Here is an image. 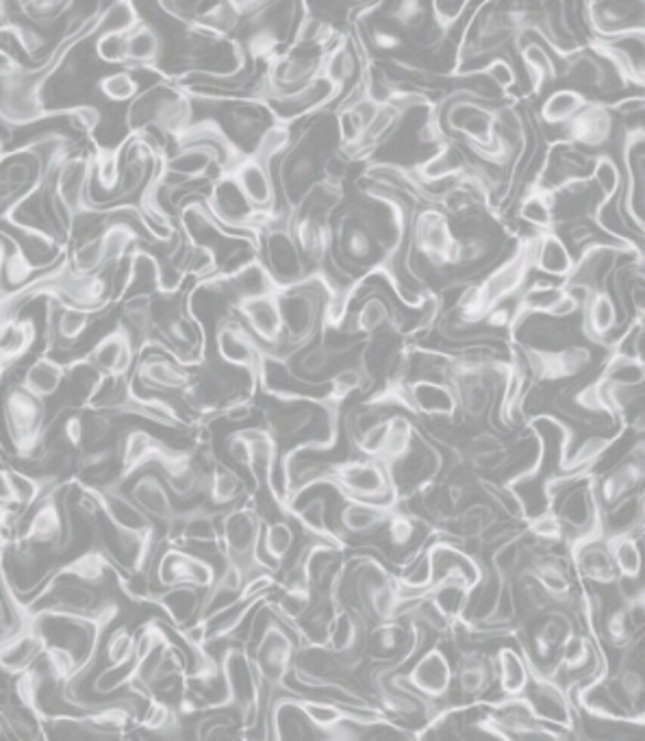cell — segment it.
Wrapping results in <instances>:
<instances>
[{
	"label": "cell",
	"instance_id": "46",
	"mask_svg": "<svg viewBox=\"0 0 645 741\" xmlns=\"http://www.w3.org/2000/svg\"><path fill=\"white\" fill-rule=\"evenodd\" d=\"M103 655L109 666H122L136 659V635L127 626H118L103 640Z\"/></svg>",
	"mask_w": 645,
	"mask_h": 741
},
{
	"label": "cell",
	"instance_id": "40",
	"mask_svg": "<svg viewBox=\"0 0 645 741\" xmlns=\"http://www.w3.org/2000/svg\"><path fill=\"white\" fill-rule=\"evenodd\" d=\"M138 22H142V15L138 7L129 0H118L111 4H103L96 22V37L98 35H125L129 33ZM94 37V40H96Z\"/></svg>",
	"mask_w": 645,
	"mask_h": 741
},
{
	"label": "cell",
	"instance_id": "21",
	"mask_svg": "<svg viewBox=\"0 0 645 741\" xmlns=\"http://www.w3.org/2000/svg\"><path fill=\"white\" fill-rule=\"evenodd\" d=\"M402 394H405L407 411L413 418H429V420H456L459 418L456 396L450 385L413 380V383H402Z\"/></svg>",
	"mask_w": 645,
	"mask_h": 741
},
{
	"label": "cell",
	"instance_id": "33",
	"mask_svg": "<svg viewBox=\"0 0 645 741\" xmlns=\"http://www.w3.org/2000/svg\"><path fill=\"white\" fill-rule=\"evenodd\" d=\"M122 150H125V140L116 147H100V144L94 142V150H92V190L109 196V201L105 205H109L114 201V196L118 192V185H120ZM105 205H100V207H105Z\"/></svg>",
	"mask_w": 645,
	"mask_h": 741
},
{
	"label": "cell",
	"instance_id": "6",
	"mask_svg": "<svg viewBox=\"0 0 645 741\" xmlns=\"http://www.w3.org/2000/svg\"><path fill=\"white\" fill-rule=\"evenodd\" d=\"M342 498L363 501L380 507H396V494L389 483L387 468L376 459H344L335 461L324 479Z\"/></svg>",
	"mask_w": 645,
	"mask_h": 741
},
{
	"label": "cell",
	"instance_id": "45",
	"mask_svg": "<svg viewBox=\"0 0 645 741\" xmlns=\"http://www.w3.org/2000/svg\"><path fill=\"white\" fill-rule=\"evenodd\" d=\"M96 87H98V94L114 105H129L142 92L140 80L136 78V73L127 71V68H120L116 73L100 76Z\"/></svg>",
	"mask_w": 645,
	"mask_h": 741
},
{
	"label": "cell",
	"instance_id": "12",
	"mask_svg": "<svg viewBox=\"0 0 645 741\" xmlns=\"http://www.w3.org/2000/svg\"><path fill=\"white\" fill-rule=\"evenodd\" d=\"M217 579V570L212 561L181 546H168L157 563V583L165 590L190 586L209 592Z\"/></svg>",
	"mask_w": 645,
	"mask_h": 741
},
{
	"label": "cell",
	"instance_id": "35",
	"mask_svg": "<svg viewBox=\"0 0 645 741\" xmlns=\"http://www.w3.org/2000/svg\"><path fill=\"white\" fill-rule=\"evenodd\" d=\"M293 548H295V530L289 519H275L264 524L259 557L272 572L281 570V566L291 557Z\"/></svg>",
	"mask_w": 645,
	"mask_h": 741
},
{
	"label": "cell",
	"instance_id": "3",
	"mask_svg": "<svg viewBox=\"0 0 645 741\" xmlns=\"http://www.w3.org/2000/svg\"><path fill=\"white\" fill-rule=\"evenodd\" d=\"M66 152H71V140L60 133H46L0 152V210L44 183Z\"/></svg>",
	"mask_w": 645,
	"mask_h": 741
},
{
	"label": "cell",
	"instance_id": "37",
	"mask_svg": "<svg viewBox=\"0 0 645 741\" xmlns=\"http://www.w3.org/2000/svg\"><path fill=\"white\" fill-rule=\"evenodd\" d=\"M589 181L598 192L600 205H609V203L617 201L620 194H622V187H624L622 163L609 152L593 154V165H591Z\"/></svg>",
	"mask_w": 645,
	"mask_h": 741
},
{
	"label": "cell",
	"instance_id": "51",
	"mask_svg": "<svg viewBox=\"0 0 645 741\" xmlns=\"http://www.w3.org/2000/svg\"><path fill=\"white\" fill-rule=\"evenodd\" d=\"M26 71V66L4 46H0V80H9L22 75Z\"/></svg>",
	"mask_w": 645,
	"mask_h": 741
},
{
	"label": "cell",
	"instance_id": "7",
	"mask_svg": "<svg viewBox=\"0 0 645 741\" xmlns=\"http://www.w3.org/2000/svg\"><path fill=\"white\" fill-rule=\"evenodd\" d=\"M293 635L295 631L286 626L279 618H270L250 653L261 689L270 694H275L277 689L289 691L287 678L291 676L293 657L300 644V640Z\"/></svg>",
	"mask_w": 645,
	"mask_h": 741
},
{
	"label": "cell",
	"instance_id": "44",
	"mask_svg": "<svg viewBox=\"0 0 645 741\" xmlns=\"http://www.w3.org/2000/svg\"><path fill=\"white\" fill-rule=\"evenodd\" d=\"M114 433H116V418H111L107 414H96V411H80V448H78V452L114 444Z\"/></svg>",
	"mask_w": 645,
	"mask_h": 741
},
{
	"label": "cell",
	"instance_id": "24",
	"mask_svg": "<svg viewBox=\"0 0 645 741\" xmlns=\"http://www.w3.org/2000/svg\"><path fill=\"white\" fill-rule=\"evenodd\" d=\"M122 279L125 281L114 297L116 304L122 302L125 298L161 292V259L142 244L136 246L127 257V268H125Z\"/></svg>",
	"mask_w": 645,
	"mask_h": 741
},
{
	"label": "cell",
	"instance_id": "52",
	"mask_svg": "<svg viewBox=\"0 0 645 741\" xmlns=\"http://www.w3.org/2000/svg\"><path fill=\"white\" fill-rule=\"evenodd\" d=\"M2 600H4V595L0 593V635L4 633V629H2V624H4V602Z\"/></svg>",
	"mask_w": 645,
	"mask_h": 741
},
{
	"label": "cell",
	"instance_id": "26",
	"mask_svg": "<svg viewBox=\"0 0 645 741\" xmlns=\"http://www.w3.org/2000/svg\"><path fill=\"white\" fill-rule=\"evenodd\" d=\"M129 498L152 522L157 519V522H163V524H172L174 519L181 516V512L174 507V498H172L170 490L165 487L159 472L143 470L142 474H138V479L131 485Z\"/></svg>",
	"mask_w": 645,
	"mask_h": 741
},
{
	"label": "cell",
	"instance_id": "43",
	"mask_svg": "<svg viewBox=\"0 0 645 741\" xmlns=\"http://www.w3.org/2000/svg\"><path fill=\"white\" fill-rule=\"evenodd\" d=\"M15 13H20V20H26L35 29L53 26L57 20H62L66 13L74 9L71 0H26L13 4Z\"/></svg>",
	"mask_w": 645,
	"mask_h": 741
},
{
	"label": "cell",
	"instance_id": "1",
	"mask_svg": "<svg viewBox=\"0 0 645 741\" xmlns=\"http://www.w3.org/2000/svg\"><path fill=\"white\" fill-rule=\"evenodd\" d=\"M76 485L83 494H87L96 503L98 514L105 516L114 533L118 535L120 546L131 555L129 568L136 574L143 572L154 552V539H157L154 522L129 498V494H125L114 483L89 485L78 481Z\"/></svg>",
	"mask_w": 645,
	"mask_h": 741
},
{
	"label": "cell",
	"instance_id": "36",
	"mask_svg": "<svg viewBox=\"0 0 645 741\" xmlns=\"http://www.w3.org/2000/svg\"><path fill=\"white\" fill-rule=\"evenodd\" d=\"M246 496V481L237 470L215 459L207 479V498L214 507H235Z\"/></svg>",
	"mask_w": 645,
	"mask_h": 741
},
{
	"label": "cell",
	"instance_id": "13",
	"mask_svg": "<svg viewBox=\"0 0 645 741\" xmlns=\"http://www.w3.org/2000/svg\"><path fill=\"white\" fill-rule=\"evenodd\" d=\"M233 313L241 320V324L250 331V335L264 346L268 355H279L286 342L279 294L235 302Z\"/></svg>",
	"mask_w": 645,
	"mask_h": 741
},
{
	"label": "cell",
	"instance_id": "20",
	"mask_svg": "<svg viewBox=\"0 0 645 741\" xmlns=\"http://www.w3.org/2000/svg\"><path fill=\"white\" fill-rule=\"evenodd\" d=\"M568 559L580 581L604 588V586H615L620 579L604 535L576 539L570 544Z\"/></svg>",
	"mask_w": 645,
	"mask_h": 741
},
{
	"label": "cell",
	"instance_id": "17",
	"mask_svg": "<svg viewBox=\"0 0 645 741\" xmlns=\"http://www.w3.org/2000/svg\"><path fill=\"white\" fill-rule=\"evenodd\" d=\"M622 311L606 290L593 292L591 298L584 302L580 311V333L587 342L593 346H606V351L613 346L617 335L622 333L624 326Z\"/></svg>",
	"mask_w": 645,
	"mask_h": 741
},
{
	"label": "cell",
	"instance_id": "2",
	"mask_svg": "<svg viewBox=\"0 0 645 741\" xmlns=\"http://www.w3.org/2000/svg\"><path fill=\"white\" fill-rule=\"evenodd\" d=\"M129 136L154 131L176 142L194 125V100L170 78H161L142 89L125 114Z\"/></svg>",
	"mask_w": 645,
	"mask_h": 741
},
{
	"label": "cell",
	"instance_id": "9",
	"mask_svg": "<svg viewBox=\"0 0 645 741\" xmlns=\"http://www.w3.org/2000/svg\"><path fill=\"white\" fill-rule=\"evenodd\" d=\"M72 516L62 490L53 487L44 498L33 505V514L26 519V528L15 541L29 550L51 546L57 552H64L71 546Z\"/></svg>",
	"mask_w": 645,
	"mask_h": 741
},
{
	"label": "cell",
	"instance_id": "14",
	"mask_svg": "<svg viewBox=\"0 0 645 741\" xmlns=\"http://www.w3.org/2000/svg\"><path fill=\"white\" fill-rule=\"evenodd\" d=\"M252 212L275 214L279 203V190L272 174V165L255 154H246L226 172Z\"/></svg>",
	"mask_w": 645,
	"mask_h": 741
},
{
	"label": "cell",
	"instance_id": "11",
	"mask_svg": "<svg viewBox=\"0 0 645 741\" xmlns=\"http://www.w3.org/2000/svg\"><path fill=\"white\" fill-rule=\"evenodd\" d=\"M530 711L535 713V718L548 727H557V729H566L568 733L576 731V707L568 696V691L552 680L550 676L530 669V683L522 696Z\"/></svg>",
	"mask_w": 645,
	"mask_h": 741
},
{
	"label": "cell",
	"instance_id": "15",
	"mask_svg": "<svg viewBox=\"0 0 645 741\" xmlns=\"http://www.w3.org/2000/svg\"><path fill=\"white\" fill-rule=\"evenodd\" d=\"M584 24L593 40H611L631 31H644V2H587Z\"/></svg>",
	"mask_w": 645,
	"mask_h": 741
},
{
	"label": "cell",
	"instance_id": "48",
	"mask_svg": "<svg viewBox=\"0 0 645 741\" xmlns=\"http://www.w3.org/2000/svg\"><path fill=\"white\" fill-rule=\"evenodd\" d=\"M481 75L485 76V78L501 92L506 100H510L513 89L519 87V85H517V71H515L513 62H510L508 57H504V55H502V57H494V60L483 68Z\"/></svg>",
	"mask_w": 645,
	"mask_h": 741
},
{
	"label": "cell",
	"instance_id": "39",
	"mask_svg": "<svg viewBox=\"0 0 645 741\" xmlns=\"http://www.w3.org/2000/svg\"><path fill=\"white\" fill-rule=\"evenodd\" d=\"M606 546L611 550L615 570L620 579H642V539L639 535H615L606 537Z\"/></svg>",
	"mask_w": 645,
	"mask_h": 741
},
{
	"label": "cell",
	"instance_id": "49",
	"mask_svg": "<svg viewBox=\"0 0 645 741\" xmlns=\"http://www.w3.org/2000/svg\"><path fill=\"white\" fill-rule=\"evenodd\" d=\"M94 51L103 64L125 68V35H98L94 40Z\"/></svg>",
	"mask_w": 645,
	"mask_h": 741
},
{
	"label": "cell",
	"instance_id": "34",
	"mask_svg": "<svg viewBox=\"0 0 645 741\" xmlns=\"http://www.w3.org/2000/svg\"><path fill=\"white\" fill-rule=\"evenodd\" d=\"M644 492H637L613 507L602 509V533L604 537L615 535H639L644 528Z\"/></svg>",
	"mask_w": 645,
	"mask_h": 741
},
{
	"label": "cell",
	"instance_id": "53",
	"mask_svg": "<svg viewBox=\"0 0 645 741\" xmlns=\"http://www.w3.org/2000/svg\"><path fill=\"white\" fill-rule=\"evenodd\" d=\"M2 733H4V731H2V722H0V740H2Z\"/></svg>",
	"mask_w": 645,
	"mask_h": 741
},
{
	"label": "cell",
	"instance_id": "28",
	"mask_svg": "<svg viewBox=\"0 0 645 741\" xmlns=\"http://www.w3.org/2000/svg\"><path fill=\"white\" fill-rule=\"evenodd\" d=\"M396 507H380L363 501H353V498H342L340 514H337V524L342 528V535H353V537H363L372 535L391 518Z\"/></svg>",
	"mask_w": 645,
	"mask_h": 741
},
{
	"label": "cell",
	"instance_id": "27",
	"mask_svg": "<svg viewBox=\"0 0 645 741\" xmlns=\"http://www.w3.org/2000/svg\"><path fill=\"white\" fill-rule=\"evenodd\" d=\"M452 667V687H456V691L467 700H476L496 687L494 657H487L481 651H461L456 666Z\"/></svg>",
	"mask_w": 645,
	"mask_h": 741
},
{
	"label": "cell",
	"instance_id": "4",
	"mask_svg": "<svg viewBox=\"0 0 645 741\" xmlns=\"http://www.w3.org/2000/svg\"><path fill=\"white\" fill-rule=\"evenodd\" d=\"M4 433L20 459H37L46 450L53 422H49L46 400L26 391L20 380L9 385L0 400Z\"/></svg>",
	"mask_w": 645,
	"mask_h": 741
},
{
	"label": "cell",
	"instance_id": "41",
	"mask_svg": "<svg viewBox=\"0 0 645 741\" xmlns=\"http://www.w3.org/2000/svg\"><path fill=\"white\" fill-rule=\"evenodd\" d=\"M598 380H604L615 387H644V362L606 353V359L602 362L598 372Z\"/></svg>",
	"mask_w": 645,
	"mask_h": 741
},
{
	"label": "cell",
	"instance_id": "8",
	"mask_svg": "<svg viewBox=\"0 0 645 741\" xmlns=\"http://www.w3.org/2000/svg\"><path fill=\"white\" fill-rule=\"evenodd\" d=\"M217 664L226 685V709L230 707L239 711L244 729H248L250 724H255L264 707L261 683L257 678L250 653L244 646H230L224 651Z\"/></svg>",
	"mask_w": 645,
	"mask_h": 741
},
{
	"label": "cell",
	"instance_id": "29",
	"mask_svg": "<svg viewBox=\"0 0 645 741\" xmlns=\"http://www.w3.org/2000/svg\"><path fill=\"white\" fill-rule=\"evenodd\" d=\"M148 598L154 604L161 606V611L176 626V631H183V629H187V626H192L194 622L201 620L203 595H201V590H196V588L179 586V588H170L165 592L152 593Z\"/></svg>",
	"mask_w": 645,
	"mask_h": 741
},
{
	"label": "cell",
	"instance_id": "42",
	"mask_svg": "<svg viewBox=\"0 0 645 741\" xmlns=\"http://www.w3.org/2000/svg\"><path fill=\"white\" fill-rule=\"evenodd\" d=\"M427 595L430 602L437 606V611L450 622H459L465 615L467 609V598H470V590L463 588L459 581H443L434 588H430Z\"/></svg>",
	"mask_w": 645,
	"mask_h": 741
},
{
	"label": "cell",
	"instance_id": "50",
	"mask_svg": "<svg viewBox=\"0 0 645 741\" xmlns=\"http://www.w3.org/2000/svg\"><path fill=\"white\" fill-rule=\"evenodd\" d=\"M100 120H103V114H100L98 107H94V105H72L68 122L74 129H78L83 136H87L92 142H94L96 129L100 127Z\"/></svg>",
	"mask_w": 645,
	"mask_h": 741
},
{
	"label": "cell",
	"instance_id": "38",
	"mask_svg": "<svg viewBox=\"0 0 645 741\" xmlns=\"http://www.w3.org/2000/svg\"><path fill=\"white\" fill-rule=\"evenodd\" d=\"M517 216L524 224L530 226L533 233H546L555 228V212H552V192L544 187H528L522 198L517 201Z\"/></svg>",
	"mask_w": 645,
	"mask_h": 741
},
{
	"label": "cell",
	"instance_id": "19",
	"mask_svg": "<svg viewBox=\"0 0 645 741\" xmlns=\"http://www.w3.org/2000/svg\"><path fill=\"white\" fill-rule=\"evenodd\" d=\"M402 676H405V683L418 696L437 705V700L445 698L452 691L454 667H452L450 657L439 646H432L429 651H424L411 669Z\"/></svg>",
	"mask_w": 645,
	"mask_h": 741
},
{
	"label": "cell",
	"instance_id": "18",
	"mask_svg": "<svg viewBox=\"0 0 645 741\" xmlns=\"http://www.w3.org/2000/svg\"><path fill=\"white\" fill-rule=\"evenodd\" d=\"M176 448L161 442L159 438L150 436L143 429H129L118 440V461H120V474L114 485H122L136 474H140L148 465L163 463Z\"/></svg>",
	"mask_w": 645,
	"mask_h": 741
},
{
	"label": "cell",
	"instance_id": "32",
	"mask_svg": "<svg viewBox=\"0 0 645 741\" xmlns=\"http://www.w3.org/2000/svg\"><path fill=\"white\" fill-rule=\"evenodd\" d=\"M66 380V364H62L53 355H37L33 364L24 370L20 385L33 396L49 400L55 398Z\"/></svg>",
	"mask_w": 645,
	"mask_h": 741
},
{
	"label": "cell",
	"instance_id": "25",
	"mask_svg": "<svg viewBox=\"0 0 645 741\" xmlns=\"http://www.w3.org/2000/svg\"><path fill=\"white\" fill-rule=\"evenodd\" d=\"M163 35L150 22H138L129 33H125V68L131 73L146 71L168 76L159 71V62L163 57Z\"/></svg>",
	"mask_w": 645,
	"mask_h": 741
},
{
	"label": "cell",
	"instance_id": "47",
	"mask_svg": "<svg viewBox=\"0 0 645 741\" xmlns=\"http://www.w3.org/2000/svg\"><path fill=\"white\" fill-rule=\"evenodd\" d=\"M136 680V659L122 666H107L94 680V691L109 696L122 687H133Z\"/></svg>",
	"mask_w": 645,
	"mask_h": 741
},
{
	"label": "cell",
	"instance_id": "30",
	"mask_svg": "<svg viewBox=\"0 0 645 741\" xmlns=\"http://www.w3.org/2000/svg\"><path fill=\"white\" fill-rule=\"evenodd\" d=\"M591 100L593 98H587L572 87H559L550 92L539 105L537 122L548 129H566Z\"/></svg>",
	"mask_w": 645,
	"mask_h": 741
},
{
	"label": "cell",
	"instance_id": "10",
	"mask_svg": "<svg viewBox=\"0 0 645 741\" xmlns=\"http://www.w3.org/2000/svg\"><path fill=\"white\" fill-rule=\"evenodd\" d=\"M215 359L228 368L246 372L252 380H259V372L266 359L264 346L250 335L241 320L230 313L214 326Z\"/></svg>",
	"mask_w": 645,
	"mask_h": 741
},
{
	"label": "cell",
	"instance_id": "22",
	"mask_svg": "<svg viewBox=\"0 0 645 741\" xmlns=\"http://www.w3.org/2000/svg\"><path fill=\"white\" fill-rule=\"evenodd\" d=\"M526 241L530 250L533 270H539L544 277H550L552 281L566 283L573 270V253L566 244V239L555 230H546V233H533V239Z\"/></svg>",
	"mask_w": 645,
	"mask_h": 741
},
{
	"label": "cell",
	"instance_id": "5",
	"mask_svg": "<svg viewBox=\"0 0 645 741\" xmlns=\"http://www.w3.org/2000/svg\"><path fill=\"white\" fill-rule=\"evenodd\" d=\"M264 518L252 501H241L219 518V552L224 561L237 566L246 579L270 574L259 557Z\"/></svg>",
	"mask_w": 645,
	"mask_h": 741
},
{
	"label": "cell",
	"instance_id": "23",
	"mask_svg": "<svg viewBox=\"0 0 645 741\" xmlns=\"http://www.w3.org/2000/svg\"><path fill=\"white\" fill-rule=\"evenodd\" d=\"M133 380H140V385L148 391L183 394L190 389L194 380V370L181 366L179 362H174L163 353H154L143 357L133 368Z\"/></svg>",
	"mask_w": 645,
	"mask_h": 741
},
{
	"label": "cell",
	"instance_id": "16",
	"mask_svg": "<svg viewBox=\"0 0 645 741\" xmlns=\"http://www.w3.org/2000/svg\"><path fill=\"white\" fill-rule=\"evenodd\" d=\"M78 357L100 376H129L136 368L138 353L129 333L116 324L114 331L105 333L87 353Z\"/></svg>",
	"mask_w": 645,
	"mask_h": 741
},
{
	"label": "cell",
	"instance_id": "31",
	"mask_svg": "<svg viewBox=\"0 0 645 741\" xmlns=\"http://www.w3.org/2000/svg\"><path fill=\"white\" fill-rule=\"evenodd\" d=\"M494 678L496 687H501L502 698H519L524 696L530 683V667L522 651L513 646H502L494 655Z\"/></svg>",
	"mask_w": 645,
	"mask_h": 741
}]
</instances>
